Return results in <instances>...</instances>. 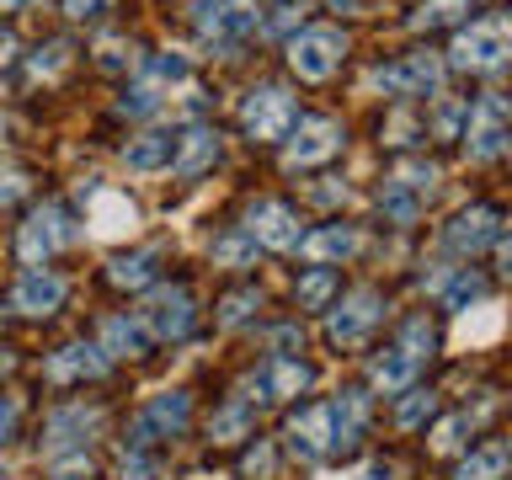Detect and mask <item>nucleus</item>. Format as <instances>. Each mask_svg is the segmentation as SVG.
I'll return each mask as SVG.
<instances>
[{"label": "nucleus", "instance_id": "nucleus-21", "mask_svg": "<svg viewBox=\"0 0 512 480\" xmlns=\"http://www.w3.org/2000/svg\"><path fill=\"white\" fill-rule=\"evenodd\" d=\"M219 160V134L214 128H192L187 139H176V176H203L208 166Z\"/></svg>", "mask_w": 512, "mask_h": 480}, {"label": "nucleus", "instance_id": "nucleus-49", "mask_svg": "<svg viewBox=\"0 0 512 480\" xmlns=\"http://www.w3.org/2000/svg\"><path fill=\"white\" fill-rule=\"evenodd\" d=\"M363 480H395V470H390V464H384V459H374V464H368V470H363Z\"/></svg>", "mask_w": 512, "mask_h": 480}, {"label": "nucleus", "instance_id": "nucleus-3", "mask_svg": "<svg viewBox=\"0 0 512 480\" xmlns=\"http://www.w3.org/2000/svg\"><path fill=\"white\" fill-rule=\"evenodd\" d=\"M347 59V38L336 27H304L288 43V64H294L299 80H331Z\"/></svg>", "mask_w": 512, "mask_h": 480}, {"label": "nucleus", "instance_id": "nucleus-34", "mask_svg": "<svg viewBox=\"0 0 512 480\" xmlns=\"http://www.w3.org/2000/svg\"><path fill=\"white\" fill-rule=\"evenodd\" d=\"M475 299H480V272L459 267L454 278L443 283V304H448V310H464V304H475Z\"/></svg>", "mask_w": 512, "mask_h": 480}, {"label": "nucleus", "instance_id": "nucleus-10", "mask_svg": "<svg viewBox=\"0 0 512 480\" xmlns=\"http://www.w3.org/2000/svg\"><path fill=\"white\" fill-rule=\"evenodd\" d=\"M336 150H342V128H336L331 118H299V128H288V150L283 160L294 171L304 166H320V160H331Z\"/></svg>", "mask_w": 512, "mask_h": 480}, {"label": "nucleus", "instance_id": "nucleus-9", "mask_svg": "<svg viewBox=\"0 0 512 480\" xmlns=\"http://www.w3.org/2000/svg\"><path fill=\"white\" fill-rule=\"evenodd\" d=\"M246 235L256 240V246H267V251H294L304 230H299V214L288 203L278 198H262V203H251V214H246Z\"/></svg>", "mask_w": 512, "mask_h": 480}, {"label": "nucleus", "instance_id": "nucleus-27", "mask_svg": "<svg viewBox=\"0 0 512 480\" xmlns=\"http://www.w3.org/2000/svg\"><path fill=\"white\" fill-rule=\"evenodd\" d=\"M160 267V251H134V256H118V262H107V278L118 288H144L155 278Z\"/></svg>", "mask_w": 512, "mask_h": 480}, {"label": "nucleus", "instance_id": "nucleus-52", "mask_svg": "<svg viewBox=\"0 0 512 480\" xmlns=\"http://www.w3.org/2000/svg\"><path fill=\"white\" fill-rule=\"evenodd\" d=\"M0 480H6V475H0Z\"/></svg>", "mask_w": 512, "mask_h": 480}, {"label": "nucleus", "instance_id": "nucleus-2", "mask_svg": "<svg viewBox=\"0 0 512 480\" xmlns=\"http://www.w3.org/2000/svg\"><path fill=\"white\" fill-rule=\"evenodd\" d=\"M262 27V6L256 0H203L198 6V32L208 48H240L251 32Z\"/></svg>", "mask_w": 512, "mask_h": 480}, {"label": "nucleus", "instance_id": "nucleus-29", "mask_svg": "<svg viewBox=\"0 0 512 480\" xmlns=\"http://www.w3.org/2000/svg\"><path fill=\"white\" fill-rule=\"evenodd\" d=\"M336 294V272L331 267H310L304 278L294 283V299H299V310H320Z\"/></svg>", "mask_w": 512, "mask_h": 480}, {"label": "nucleus", "instance_id": "nucleus-50", "mask_svg": "<svg viewBox=\"0 0 512 480\" xmlns=\"http://www.w3.org/2000/svg\"><path fill=\"white\" fill-rule=\"evenodd\" d=\"M331 6H336V11H352V6H358V0H331Z\"/></svg>", "mask_w": 512, "mask_h": 480}, {"label": "nucleus", "instance_id": "nucleus-11", "mask_svg": "<svg viewBox=\"0 0 512 480\" xmlns=\"http://www.w3.org/2000/svg\"><path fill=\"white\" fill-rule=\"evenodd\" d=\"M64 240H70V230H64V214L54 203H43V208H32L27 224H22V235H16V256H22L27 267H43L48 256H54Z\"/></svg>", "mask_w": 512, "mask_h": 480}, {"label": "nucleus", "instance_id": "nucleus-39", "mask_svg": "<svg viewBox=\"0 0 512 480\" xmlns=\"http://www.w3.org/2000/svg\"><path fill=\"white\" fill-rule=\"evenodd\" d=\"M464 118H470V102H459V96H454V102H443V107H438L432 128H438L443 139H459V123H464Z\"/></svg>", "mask_w": 512, "mask_h": 480}, {"label": "nucleus", "instance_id": "nucleus-25", "mask_svg": "<svg viewBox=\"0 0 512 480\" xmlns=\"http://www.w3.org/2000/svg\"><path fill=\"white\" fill-rule=\"evenodd\" d=\"M368 379L379 384L384 395H395V390H411V379H416V358H406L400 347H384L374 368H368Z\"/></svg>", "mask_w": 512, "mask_h": 480}, {"label": "nucleus", "instance_id": "nucleus-51", "mask_svg": "<svg viewBox=\"0 0 512 480\" xmlns=\"http://www.w3.org/2000/svg\"><path fill=\"white\" fill-rule=\"evenodd\" d=\"M16 6H22V0H0V11H16Z\"/></svg>", "mask_w": 512, "mask_h": 480}, {"label": "nucleus", "instance_id": "nucleus-23", "mask_svg": "<svg viewBox=\"0 0 512 480\" xmlns=\"http://www.w3.org/2000/svg\"><path fill=\"white\" fill-rule=\"evenodd\" d=\"M299 251L310 256V262H342V256L358 251V230H347V224H326V230L304 235Z\"/></svg>", "mask_w": 512, "mask_h": 480}, {"label": "nucleus", "instance_id": "nucleus-35", "mask_svg": "<svg viewBox=\"0 0 512 480\" xmlns=\"http://www.w3.org/2000/svg\"><path fill=\"white\" fill-rule=\"evenodd\" d=\"M64 70H70V43H43L32 54V80H54Z\"/></svg>", "mask_w": 512, "mask_h": 480}, {"label": "nucleus", "instance_id": "nucleus-40", "mask_svg": "<svg viewBox=\"0 0 512 480\" xmlns=\"http://www.w3.org/2000/svg\"><path fill=\"white\" fill-rule=\"evenodd\" d=\"M256 310V294H251V288H246V294H230V299H224V310H219V320H224V326H240V320H246Z\"/></svg>", "mask_w": 512, "mask_h": 480}, {"label": "nucleus", "instance_id": "nucleus-38", "mask_svg": "<svg viewBox=\"0 0 512 480\" xmlns=\"http://www.w3.org/2000/svg\"><path fill=\"white\" fill-rule=\"evenodd\" d=\"M464 427H470V416H443L438 432H432V448H438V454H454L464 443Z\"/></svg>", "mask_w": 512, "mask_h": 480}, {"label": "nucleus", "instance_id": "nucleus-13", "mask_svg": "<svg viewBox=\"0 0 512 480\" xmlns=\"http://www.w3.org/2000/svg\"><path fill=\"white\" fill-rule=\"evenodd\" d=\"M379 320H384V299L374 294V288H358V294L342 299V310H331V342L358 347Z\"/></svg>", "mask_w": 512, "mask_h": 480}, {"label": "nucleus", "instance_id": "nucleus-16", "mask_svg": "<svg viewBox=\"0 0 512 480\" xmlns=\"http://www.w3.org/2000/svg\"><path fill=\"white\" fill-rule=\"evenodd\" d=\"M310 363H299V358H278V352H272L267 358V368H262V379H251L246 390H262L256 400H294V395H304L310 390Z\"/></svg>", "mask_w": 512, "mask_h": 480}, {"label": "nucleus", "instance_id": "nucleus-43", "mask_svg": "<svg viewBox=\"0 0 512 480\" xmlns=\"http://www.w3.org/2000/svg\"><path fill=\"white\" fill-rule=\"evenodd\" d=\"M240 470H246L251 480H267V475H272V448H267V443H256L251 454H246V464H240Z\"/></svg>", "mask_w": 512, "mask_h": 480}, {"label": "nucleus", "instance_id": "nucleus-46", "mask_svg": "<svg viewBox=\"0 0 512 480\" xmlns=\"http://www.w3.org/2000/svg\"><path fill=\"white\" fill-rule=\"evenodd\" d=\"M214 256H219V262H230V267H240V262L251 256V246H246V240H219Z\"/></svg>", "mask_w": 512, "mask_h": 480}, {"label": "nucleus", "instance_id": "nucleus-17", "mask_svg": "<svg viewBox=\"0 0 512 480\" xmlns=\"http://www.w3.org/2000/svg\"><path fill=\"white\" fill-rule=\"evenodd\" d=\"M102 368H107V352H102V347L70 342V347H59L54 358L43 363V379H48V384H80V379H96Z\"/></svg>", "mask_w": 512, "mask_h": 480}, {"label": "nucleus", "instance_id": "nucleus-12", "mask_svg": "<svg viewBox=\"0 0 512 480\" xmlns=\"http://www.w3.org/2000/svg\"><path fill=\"white\" fill-rule=\"evenodd\" d=\"M288 443H294L299 459H326V454H336V416H331V400L304 406L294 422H288Z\"/></svg>", "mask_w": 512, "mask_h": 480}, {"label": "nucleus", "instance_id": "nucleus-44", "mask_svg": "<svg viewBox=\"0 0 512 480\" xmlns=\"http://www.w3.org/2000/svg\"><path fill=\"white\" fill-rule=\"evenodd\" d=\"M123 480H155V459H144V448H134V454L123 459Z\"/></svg>", "mask_w": 512, "mask_h": 480}, {"label": "nucleus", "instance_id": "nucleus-6", "mask_svg": "<svg viewBox=\"0 0 512 480\" xmlns=\"http://www.w3.org/2000/svg\"><path fill=\"white\" fill-rule=\"evenodd\" d=\"M464 150H470V160H496V155L507 150V96L502 91H486L470 107V134H464Z\"/></svg>", "mask_w": 512, "mask_h": 480}, {"label": "nucleus", "instance_id": "nucleus-5", "mask_svg": "<svg viewBox=\"0 0 512 480\" xmlns=\"http://www.w3.org/2000/svg\"><path fill=\"white\" fill-rule=\"evenodd\" d=\"M443 80V59L438 54H406L395 64H379L374 70V86L384 96H432Z\"/></svg>", "mask_w": 512, "mask_h": 480}, {"label": "nucleus", "instance_id": "nucleus-14", "mask_svg": "<svg viewBox=\"0 0 512 480\" xmlns=\"http://www.w3.org/2000/svg\"><path fill=\"white\" fill-rule=\"evenodd\" d=\"M187 422H192V400L182 395V390H166V395H155L150 400V411L139 416V438H134V448H144L150 438H182L187 432Z\"/></svg>", "mask_w": 512, "mask_h": 480}, {"label": "nucleus", "instance_id": "nucleus-19", "mask_svg": "<svg viewBox=\"0 0 512 480\" xmlns=\"http://www.w3.org/2000/svg\"><path fill=\"white\" fill-rule=\"evenodd\" d=\"M134 203L123 198V192H112V187H91V224H96V235H128L134 230Z\"/></svg>", "mask_w": 512, "mask_h": 480}, {"label": "nucleus", "instance_id": "nucleus-41", "mask_svg": "<svg viewBox=\"0 0 512 480\" xmlns=\"http://www.w3.org/2000/svg\"><path fill=\"white\" fill-rule=\"evenodd\" d=\"M27 192V171H16V166H0V203H16Z\"/></svg>", "mask_w": 512, "mask_h": 480}, {"label": "nucleus", "instance_id": "nucleus-18", "mask_svg": "<svg viewBox=\"0 0 512 480\" xmlns=\"http://www.w3.org/2000/svg\"><path fill=\"white\" fill-rule=\"evenodd\" d=\"M171 160H176V139H171V134H139V139L123 144V166L139 171V176L171 171Z\"/></svg>", "mask_w": 512, "mask_h": 480}, {"label": "nucleus", "instance_id": "nucleus-26", "mask_svg": "<svg viewBox=\"0 0 512 480\" xmlns=\"http://www.w3.org/2000/svg\"><path fill=\"white\" fill-rule=\"evenodd\" d=\"M502 475H507V443L502 438L480 443L475 454L459 464V480H502Z\"/></svg>", "mask_w": 512, "mask_h": 480}, {"label": "nucleus", "instance_id": "nucleus-22", "mask_svg": "<svg viewBox=\"0 0 512 480\" xmlns=\"http://www.w3.org/2000/svg\"><path fill=\"white\" fill-rule=\"evenodd\" d=\"M96 427V411H86V406H64V411H54L48 416V454H64V448H86L80 438Z\"/></svg>", "mask_w": 512, "mask_h": 480}, {"label": "nucleus", "instance_id": "nucleus-7", "mask_svg": "<svg viewBox=\"0 0 512 480\" xmlns=\"http://www.w3.org/2000/svg\"><path fill=\"white\" fill-rule=\"evenodd\" d=\"M139 320H144V331H150V336H160V342H182V336L192 331V294L182 283L155 288V294L144 299Z\"/></svg>", "mask_w": 512, "mask_h": 480}, {"label": "nucleus", "instance_id": "nucleus-48", "mask_svg": "<svg viewBox=\"0 0 512 480\" xmlns=\"http://www.w3.org/2000/svg\"><path fill=\"white\" fill-rule=\"evenodd\" d=\"M11 59H16V38H11V27H0V75L11 70Z\"/></svg>", "mask_w": 512, "mask_h": 480}, {"label": "nucleus", "instance_id": "nucleus-37", "mask_svg": "<svg viewBox=\"0 0 512 480\" xmlns=\"http://www.w3.org/2000/svg\"><path fill=\"white\" fill-rule=\"evenodd\" d=\"M160 102H166V91H160V86H150V80H139V86L123 96V112H134V118H144V112H155Z\"/></svg>", "mask_w": 512, "mask_h": 480}, {"label": "nucleus", "instance_id": "nucleus-28", "mask_svg": "<svg viewBox=\"0 0 512 480\" xmlns=\"http://www.w3.org/2000/svg\"><path fill=\"white\" fill-rule=\"evenodd\" d=\"M246 432H251V406H246V400L214 411V422H208V438H214V443H240Z\"/></svg>", "mask_w": 512, "mask_h": 480}, {"label": "nucleus", "instance_id": "nucleus-33", "mask_svg": "<svg viewBox=\"0 0 512 480\" xmlns=\"http://www.w3.org/2000/svg\"><path fill=\"white\" fill-rule=\"evenodd\" d=\"M144 80H150V86H160V91H166V86H182V80H187V59H182V54H155L150 64H144Z\"/></svg>", "mask_w": 512, "mask_h": 480}, {"label": "nucleus", "instance_id": "nucleus-45", "mask_svg": "<svg viewBox=\"0 0 512 480\" xmlns=\"http://www.w3.org/2000/svg\"><path fill=\"white\" fill-rule=\"evenodd\" d=\"M304 16V0H278V11H272V32H288Z\"/></svg>", "mask_w": 512, "mask_h": 480}, {"label": "nucleus", "instance_id": "nucleus-47", "mask_svg": "<svg viewBox=\"0 0 512 480\" xmlns=\"http://www.w3.org/2000/svg\"><path fill=\"white\" fill-rule=\"evenodd\" d=\"M107 6H112V0H64V11H70V16H96Z\"/></svg>", "mask_w": 512, "mask_h": 480}, {"label": "nucleus", "instance_id": "nucleus-36", "mask_svg": "<svg viewBox=\"0 0 512 480\" xmlns=\"http://www.w3.org/2000/svg\"><path fill=\"white\" fill-rule=\"evenodd\" d=\"M432 411H438V395H432V390H406V400H400V411H395V422H400V427H422Z\"/></svg>", "mask_w": 512, "mask_h": 480}, {"label": "nucleus", "instance_id": "nucleus-31", "mask_svg": "<svg viewBox=\"0 0 512 480\" xmlns=\"http://www.w3.org/2000/svg\"><path fill=\"white\" fill-rule=\"evenodd\" d=\"M464 11H470V0H427V6L411 16V27H422V32L427 27H448V22H459Z\"/></svg>", "mask_w": 512, "mask_h": 480}, {"label": "nucleus", "instance_id": "nucleus-20", "mask_svg": "<svg viewBox=\"0 0 512 480\" xmlns=\"http://www.w3.org/2000/svg\"><path fill=\"white\" fill-rule=\"evenodd\" d=\"M102 352H112V358H144V352H150L144 320L139 315H112L102 326Z\"/></svg>", "mask_w": 512, "mask_h": 480}, {"label": "nucleus", "instance_id": "nucleus-8", "mask_svg": "<svg viewBox=\"0 0 512 480\" xmlns=\"http://www.w3.org/2000/svg\"><path fill=\"white\" fill-rule=\"evenodd\" d=\"M448 251H459V256H475V251H486L502 240V208H491V203H470V208H459L454 219H448Z\"/></svg>", "mask_w": 512, "mask_h": 480}, {"label": "nucleus", "instance_id": "nucleus-1", "mask_svg": "<svg viewBox=\"0 0 512 480\" xmlns=\"http://www.w3.org/2000/svg\"><path fill=\"white\" fill-rule=\"evenodd\" d=\"M507 54H512V22L502 11H491V16H480V22H470L454 38L448 64H454V70H496Z\"/></svg>", "mask_w": 512, "mask_h": 480}, {"label": "nucleus", "instance_id": "nucleus-15", "mask_svg": "<svg viewBox=\"0 0 512 480\" xmlns=\"http://www.w3.org/2000/svg\"><path fill=\"white\" fill-rule=\"evenodd\" d=\"M59 304H64V278L59 272L27 267L11 288V310H22V315H54Z\"/></svg>", "mask_w": 512, "mask_h": 480}, {"label": "nucleus", "instance_id": "nucleus-32", "mask_svg": "<svg viewBox=\"0 0 512 480\" xmlns=\"http://www.w3.org/2000/svg\"><path fill=\"white\" fill-rule=\"evenodd\" d=\"M432 347H438V331L427 326V315L406 320V331H400V352H406V358H416V363H422V358H427Z\"/></svg>", "mask_w": 512, "mask_h": 480}, {"label": "nucleus", "instance_id": "nucleus-42", "mask_svg": "<svg viewBox=\"0 0 512 480\" xmlns=\"http://www.w3.org/2000/svg\"><path fill=\"white\" fill-rule=\"evenodd\" d=\"M16 422H22V400H16V395H0V443L16 438Z\"/></svg>", "mask_w": 512, "mask_h": 480}, {"label": "nucleus", "instance_id": "nucleus-4", "mask_svg": "<svg viewBox=\"0 0 512 480\" xmlns=\"http://www.w3.org/2000/svg\"><path fill=\"white\" fill-rule=\"evenodd\" d=\"M240 123H246L251 139H288V128L299 123V107H294V96H288L283 86H262V91L246 96Z\"/></svg>", "mask_w": 512, "mask_h": 480}, {"label": "nucleus", "instance_id": "nucleus-24", "mask_svg": "<svg viewBox=\"0 0 512 480\" xmlns=\"http://www.w3.org/2000/svg\"><path fill=\"white\" fill-rule=\"evenodd\" d=\"M331 416H336V448H352L358 432H363V422H368V395L363 390H342L331 400Z\"/></svg>", "mask_w": 512, "mask_h": 480}, {"label": "nucleus", "instance_id": "nucleus-30", "mask_svg": "<svg viewBox=\"0 0 512 480\" xmlns=\"http://www.w3.org/2000/svg\"><path fill=\"white\" fill-rule=\"evenodd\" d=\"M96 464L86 448H64V454H48V480H91Z\"/></svg>", "mask_w": 512, "mask_h": 480}]
</instances>
